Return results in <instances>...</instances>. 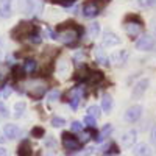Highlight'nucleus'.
I'll return each instance as SVG.
<instances>
[{
  "instance_id": "nucleus-41",
  "label": "nucleus",
  "mask_w": 156,
  "mask_h": 156,
  "mask_svg": "<svg viewBox=\"0 0 156 156\" xmlns=\"http://www.w3.org/2000/svg\"><path fill=\"white\" fill-rule=\"evenodd\" d=\"M48 145H50V147H53V145H55V140H53V139H51V137L48 139Z\"/></svg>"
},
{
  "instance_id": "nucleus-42",
  "label": "nucleus",
  "mask_w": 156,
  "mask_h": 156,
  "mask_svg": "<svg viewBox=\"0 0 156 156\" xmlns=\"http://www.w3.org/2000/svg\"><path fill=\"white\" fill-rule=\"evenodd\" d=\"M44 156H53V153H45Z\"/></svg>"
},
{
  "instance_id": "nucleus-17",
  "label": "nucleus",
  "mask_w": 156,
  "mask_h": 156,
  "mask_svg": "<svg viewBox=\"0 0 156 156\" xmlns=\"http://www.w3.org/2000/svg\"><path fill=\"white\" fill-rule=\"evenodd\" d=\"M133 153H134L136 156H148L150 147H148L147 144H144V142H140V144H136V145H134Z\"/></svg>"
},
{
  "instance_id": "nucleus-10",
  "label": "nucleus",
  "mask_w": 156,
  "mask_h": 156,
  "mask_svg": "<svg viewBox=\"0 0 156 156\" xmlns=\"http://www.w3.org/2000/svg\"><path fill=\"white\" fill-rule=\"evenodd\" d=\"M100 11V6L95 2H86L81 8V14L84 19H94Z\"/></svg>"
},
{
  "instance_id": "nucleus-35",
  "label": "nucleus",
  "mask_w": 156,
  "mask_h": 156,
  "mask_svg": "<svg viewBox=\"0 0 156 156\" xmlns=\"http://www.w3.org/2000/svg\"><path fill=\"white\" fill-rule=\"evenodd\" d=\"M53 2H58V3L62 5V6H72L76 0H53Z\"/></svg>"
},
{
  "instance_id": "nucleus-11",
  "label": "nucleus",
  "mask_w": 156,
  "mask_h": 156,
  "mask_svg": "<svg viewBox=\"0 0 156 156\" xmlns=\"http://www.w3.org/2000/svg\"><path fill=\"white\" fill-rule=\"evenodd\" d=\"M136 140H137V131H136V129H128L126 133L122 134V137H120V144H122V147L129 148V147H134Z\"/></svg>"
},
{
  "instance_id": "nucleus-25",
  "label": "nucleus",
  "mask_w": 156,
  "mask_h": 156,
  "mask_svg": "<svg viewBox=\"0 0 156 156\" xmlns=\"http://www.w3.org/2000/svg\"><path fill=\"white\" fill-rule=\"evenodd\" d=\"M101 109H100V106H97V105H90L89 108H87V114L89 115H92L94 117V119H98V117H100V112Z\"/></svg>"
},
{
  "instance_id": "nucleus-39",
  "label": "nucleus",
  "mask_w": 156,
  "mask_h": 156,
  "mask_svg": "<svg viewBox=\"0 0 156 156\" xmlns=\"http://www.w3.org/2000/svg\"><path fill=\"white\" fill-rule=\"evenodd\" d=\"M9 94H11V89H9V87H6V89L3 90V97H8Z\"/></svg>"
},
{
  "instance_id": "nucleus-33",
  "label": "nucleus",
  "mask_w": 156,
  "mask_h": 156,
  "mask_svg": "<svg viewBox=\"0 0 156 156\" xmlns=\"http://www.w3.org/2000/svg\"><path fill=\"white\" fill-rule=\"evenodd\" d=\"M137 3L144 8H148V6H153L156 3V0H137Z\"/></svg>"
},
{
  "instance_id": "nucleus-20",
  "label": "nucleus",
  "mask_w": 156,
  "mask_h": 156,
  "mask_svg": "<svg viewBox=\"0 0 156 156\" xmlns=\"http://www.w3.org/2000/svg\"><path fill=\"white\" fill-rule=\"evenodd\" d=\"M101 109L105 112H109L112 109V97L109 94H105L101 97Z\"/></svg>"
},
{
  "instance_id": "nucleus-5",
  "label": "nucleus",
  "mask_w": 156,
  "mask_h": 156,
  "mask_svg": "<svg viewBox=\"0 0 156 156\" xmlns=\"http://www.w3.org/2000/svg\"><path fill=\"white\" fill-rule=\"evenodd\" d=\"M61 142H62V147L66 148L67 151H76V150H80L81 147V142L78 140L76 137L72 136V133H62L61 136Z\"/></svg>"
},
{
  "instance_id": "nucleus-2",
  "label": "nucleus",
  "mask_w": 156,
  "mask_h": 156,
  "mask_svg": "<svg viewBox=\"0 0 156 156\" xmlns=\"http://www.w3.org/2000/svg\"><path fill=\"white\" fill-rule=\"evenodd\" d=\"M45 83L42 80H31L28 84H27V92L30 97L33 98H39L45 94Z\"/></svg>"
},
{
  "instance_id": "nucleus-14",
  "label": "nucleus",
  "mask_w": 156,
  "mask_h": 156,
  "mask_svg": "<svg viewBox=\"0 0 156 156\" xmlns=\"http://www.w3.org/2000/svg\"><path fill=\"white\" fill-rule=\"evenodd\" d=\"M3 134H5V137L6 139H16V137H19V134H20V128L17 126V125H14V123H8V125H5V128H3Z\"/></svg>"
},
{
  "instance_id": "nucleus-28",
  "label": "nucleus",
  "mask_w": 156,
  "mask_h": 156,
  "mask_svg": "<svg viewBox=\"0 0 156 156\" xmlns=\"http://www.w3.org/2000/svg\"><path fill=\"white\" fill-rule=\"evenodd\" d=\"M83 123L87 126V128H95V125H97V119H94L92 115H86L84 119H83Z\"/></svg>"
},
{
  "instance_id": "nucleus-37",
  "label": "nucleus",
  "mask_w": 156,
  "mask_h": 156,
  "mask_svg": "<svg viewBox=\"0 0 156 156\" xmlns=\"http://www.w3.org/2000/svg\"><path fill=\"white\" fill-rule=\"evenodd\" d=\"M150 140H151V144L156 145V125L151 128V133H150Z\"/></svg>"
},
{
  "instance_id": "nucleus-38",
  "label": "nucleus",
  "mask_w": 156,
  "mask_h": 156,
  "mask_svg": "<svg viewBox=\"0 0 156 156\" xmlns=\"http://www.w3.org/2000/svg\"><path fill=\"white\" fill-rule=\"evenodd\" d=\"M0 115H2V117H8V115H9L6 106H3V105H0Z\"/></svg>"
},
{
  "instance_id": "nucleus-36",
  "label": "nucleus",
  "mask_w": 156,
  "mask_h": 156,
  "mask_svg": "<svg viewBox=\"0 0 156 156\" xmlns=\"http://www.w3.org/2000/svg\"><path fill=\"white\" fill-rule=\"evenodd\" d=\"M22 73H23L22 67H14L12 69V75H14V78H22Z\"/></svg>"
},
{
  "instance_id": "nucleus-30",
  "label": "nucleus",
  "mask_w": 156,
  "mask_h": 156,
  "mask_svg": "<svg viewBox=\"0 0 156 156\" xmlns=\"http://www.w3.org/2000/svg\"><path fill=\"white\" fill-rule=\"evenodd\" d=\"M44 128H41V126H34L33 129H31V136L33 137H36V139H39V137H42L44 136Z\"/></svg>"
},
{
  "instance_id": "nucleus-6",
  "label": "nucleus",
  "mask_w": 156,
  "mask_h": 156,
  "mask_svg": "<svg viewBox=\"0 0 156 156\" xmlns=\"http://www.w3.org/2000/svg\"><path fill=\"white\" fill-rule=\"evenodd\" d=\"M142 23L139 22V20H134V19H128L126 22H125V33L129 36V37H137V36H140L142 34Z\"/></svg>"
},
{
  "instance_id": "nucleus-29",
  "label": "nucleus",
  "mask_w": 156,
  "mask_h": 156,
  "mask_svg": "<svg viewBox=\"0 0 156 156\" xmlns=\"http://www.w3.org/2000/svg\"><path fill=\"white\" fill-rule=\"evenodd\" d=\"M83 128H84V125H83L81 122H78V120L72 122V125H70L72 133H81V131H83Z\"/></svg>"
},
{
  "instance_id": "nucleus-22",
  "label": "nucleus",
  "mask_w": 156,
  "mask_h": 156,
  "mask_svg": "<svg viewBox=\"0 0 156 156\" xmlns=\"http://www.w3.org/2000/svg\"><path fill=\"white\" fill-rule=\"evenodd\" d=\"M31 154V145L28 140H23L19 145V156H30Z\"/></svg>"
},
{
  "instance_id": "nucleus-16",
  "label": "nucleus",
  "mask_w": 156,
  "mask_h": 156,
  "mask_svg": "<svg viewBox=\"0 0 156 156\" xmlns=\"http://www.w3.org/2000/svg\"><path fill=\"white\" fill-rule=\"evenodd\" d=\"M94 55H95V59H97V62L98 64H103V66H109V56H106V53H105V50H103L101 47H98V48H95L94 50Z\"/></svg>"
},
{
  "instance_id": "nucleus-21",
  "label": "nucleus",
  "mask_w": 156,
  "mask_h": 156,
  "mask_svg": "<svg viewBox=\"0 0 156 156\" xmlns=\"http://www.w3.org/2000/svg\"><path fill=\"white\" fill-rule=\"evenodd\" d=\"M100 33H101V27H100V23L94 22V23H90V25H89V28H87V34H89V37L95 39V37H98V34H100Z\"/></svg>"
},
{
  "instance_id": "nucleus-23",
  "label": "nucleus",
  "mask_w": 156,
  "mask_h": 156,
  "mask_svg": "<svg viewBox=\"0 0 156 156\" xmlns=\"http://www.w3.org/2000/svg\"><path fill=\"white\" fill-rule=\"evenodd\" d=\"M45 98H47V101H48V103L56 101V100L59 98V90H58V89H51V90H48L47 95H45Z\"/></svg>"
},
{
  "instance_id": "nucleus-24",
  "label": "nucleus",
  "mask_w": 156,
  "mask_h": 156,
  "mask_svg": "<svg viewBox=\"0 0 156 156\" xmlns=\"http://www.w3.org/2000/svg\"><path fill=\"white\" fill-rule=\"evenodd\" d=\"M25 108H27V105H25V101H17L14 105V115L16 117H20L25 111Z\"/></svg>"
},
{
  "instance_id": "nucleus-8",
  "label": "nucleus",
  "mask_w": 156,
  "mask_h": 156,
  "mask_svg": "<svg viewBox=\"0 0 156 156\" xmlns=\"http://www.w3.org/2000/svg\"><path fill=\"white\" fill-rule=\"evenodd\" d=\"M142 111H144V108H142L140 105H134V106H129L125 114H123V119L129 123H134L140 119V115H142Z\"/></svg>"
},
{
  "instance_id": "nucleus-15",
  "label": "nucleus",
  "mask_w": 156,
  "mask_h": 156,
  "mask_svg": "<svg viewBox=\"0 0 156 156\" xmlns=\"http://www.w3.org/2000/svg\"><path fill=\"white\" fill-rule=\"evenodd\" d=\"M12 12V5H11V0H0V17L6 19L11 16Z\"/></svg>"
},
{
  "instance_id": "nucleus-18",
  "label": "nucleus",
  "mask_w": 156,
  "mask_h": 156,
  "mask_svg": "<svg viewBox=\"0 0 156 156\" xmlns=\"http://www.w3.org/2000/svg\"><path fill=\"white\" fill-rule=\"evenodd\" d=\"M22 69H23L25 73H34L36 69H37V62H36L34 59H30V58H28V59H25V61H23Z\"/></svg>"
},
{
  "instance_id": "nucleus-26",
  "label": "nucleus",
  "mask_w": 156,
  "mask_h": 156,
  "mask_svg": "<svg viewBox=\"0 0 156 156\" xmlns=\"http://www.w3.org/2000/svg\"><path fill=\"white\" fill-rule=\"evenodd\" d=\"M66 125V119L64 117H59V115H55L53 119H51V126H55V128H61Z\"/></svg>"
},
{
  "instance_id": "nucleus-44",
  "label": "nucleus",
  "mask_w": 156,
  "mask_h": 156,
  "mask_svg": "<svg viewBox=\"0 0 156 156\" xmlns=\"http://www.w3.org/2000/svg\"><path fill=\"white\" fill-rule=\"evenodd\" d=\"M0 44H2V42H0Z\"/></svg>"
},
{
  "instance_id": "nucleus-3",
  "label": "nucleus",
  "mask_w": 156,
  "mask_h": 156,
  "mask_svg": "<svg viewBox=\"0 0 156 156\" xmlns=\"http://www.w3.org/2000/svg\"><path fill=\"white\" fill-rule=\"evenodd\" d=\"M33 31H36L34 25H31L28 22H22V23H19L17 27L11 31V36L14 39H23V37H28Z\"/></svg>"
},
{
  "instance_id": "nucleus-34",
  "label": "nucleus",
  "mask_w": 156,
  "mask_h": 156,
  "mask_svg": "<svg viewBox=\"0 0 156 156\" xmlns=\"http://www.w3.org/2000/svg\"><path fill=\"white\" fill-rule=\"evenodd\" d=\"M73 61H75V62L84 61V51H76V53L73 55Z\"/></svg>"
},
{
  "instance_id": "nucleus-40",
  "label": "nucleus",
  "mask_w": 156,
  "mask_h": 156,
  "mask_svg": "<svg viewBox=\"0 0 156 156\" xmlns=\"http://www.w3.org/2000/svg\"><path fill=\"white\" fill-rule=\"evenodd\" d=\"M0 156H6V150L3 147H0Z\"/></svg>"
},
{
  "instance_id": "nucleus-4",
  "label": "nucleus",
  "mask_w": 156,
  "mask_h": 156,
  "mask_svg": "<svg viewBox=\"0 0 156 156\" xmlns=\"http://www.w3.org/2000/svg\"><path fill=\"white\" fill-rule=\"evenodd\" d=\"M156 45V41L151 34H142L137 41H136V48L139 51H150Z\"/></svg>"
},
{
  "instance_id": "nucleus-27",
  "label": "nucleus",
  "mask_w": 156,
  "mask_h": 156,
  "mask_svg": "<svg viewBox=\"0 0 156 156\" xmlns=\"http://www.w3.org/2000/svg\"><path fill=\"white\" fill-rule=\"evenodd\" d=\"M87 80H89V83H98V81L103 80V73H100V72H90V75L87 76Z\"/></svg>"
},
{
  "instance_id": "nucleus-7",
  "label": "nucleus",
  "mask_w": 156,
  "mask_h": 156,
  "mask_svg": "<svg viewBox=\"0 0 156 156\" xmlns=\"http://www.w3.org/2000/svg\"><path fill=\"white\" fill-rule=\"evenodd\" d=\"M42 2L41 0H25L23 3V11L25 14H34V16H39L42 12Z\"/></svg>"
},
{
  "instance_id": "nucleus-9",
  "label": "nucleus",
  "mask_w": 156,
  "mask_h": 156,
  "mask_svg": "<svg viewBox=\"0 0 156 156\" xmlns=\"http://www.w3.org/2000/svg\"><path fill=\"white\" fill-rule=\"evenodd\" d=\"M101 45H103V47H106V48L117 47V45H120V37L117 36L115 33H112V31H106V33H103Z\"/></svg>"
},
{
  "instance_id": "nucleus-12",
  "label": "nucleus",
  "mask_w": 156,
  "mask_h": 156,
  "mask_svg": "<svg viewBox=\"0 0 156 156\" xmlns=\"http://www.w3.org/2000/svg\"><path fill=\"white\" fill-rule=\"evenodd\" d=\"M126 58H128V51H126V50L112 51V53L109 55V62L120 66V64H125V62H126Z\"/></svg>"
},
{
  "instance_id": "nucleus-13",
  "label": "nucleus",
  "mask_w": 156,
  "mask_h": 156,
  "mask_svg": "<svg viewBox=\"0 0 156 156\" xmlns=\"http://www.w3.org/2000/svg\"><path fill=\"white\" fill-rule=\"evenodd\" d=\"M150 81H148V78H142V80H139L134 87H133V97H140V95H144V92L147 90Z\"/></svg>"
},
{
  "instance_id": "nucleus-19",
  "label": "nucleus",
  "mask_w": 156,
  "mask_h": 156,
  "mask_svg": "<svg viewBox=\"0 0 156 156\" xmlns=\"http://www.w3.org/2000/svg\"><path fill=\"white\" fill-rule=\"evenodd\" d=\"M69 70H70V62H69L67 59H61V61H58V73H59V75L67 76Z\"/></svg>"
},
{
  "instance_id": "nucleus-43",
  "label": "nucleus",
  "mask_w": 156,
  "mask_h": 156,
  "mask_svg": "<svg viewBox=\"0 0 156 156\" xmlns=\"http://www.w3.org/2000/svg\"><path fill=\"white\" fill-rule=\"evenodd\" d=\"M0 58H2V51H0Z\"/></svg>"
},
{
  "instance_id": "nucleus-1",
  "label": "nucleus",
  "mask_w": 156,
  "mask_h": 156,
  "mask_svg": "<svg viewBox=\"0 0 156 156\" xmlns=\"http://www.w3.org/2000/svg\"><path fill=\"white\" fill-rule=\"evenodd\" d=\"M80 34H81V28L76 27V25H62L61 28H58L56 39L66 45H72L78 41Z\"/></svg>"
},
{
  "instance_id": "nucleus-32",
  "label": "nucleus",
  "mask_w": 156,
  "mask_h": 156,
  "mask_svg": "<svg viewBox=\"0 0 156 156\" xmlns=\"http://www.w3.org/2000/svg\"><path fill=\"white\" fill-rule=\"evenodd\" d=\"M6 78H8V70H6L3 66H0V86L5 84Z\"/></svg>"
},
{
  "instance_id": "nucleus-31",
  "label": "nucleus",
  "mask_w": 156,
  "mask_h": 156,
  "mask_svg": "<svg viewBox=\"0 0 156 156\" xmlns=\"http://www.w3.org/2000/svg\"><path fill=\"white\" fill-rule=\"evenodd\" d=\"M28 39H30V42H33V44H39V42L42 41V37H41V34L37 33V30L33 31V33L28 36Z\"/></svg>"
}]
</instances>
